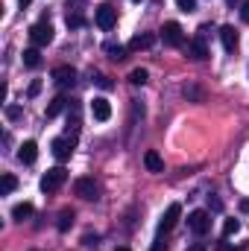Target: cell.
<instances>
[{
    "instance_id": "cell-1",
    "label": "cell",
    "mask_w": 249,
    "mask_h": 251,
    "mask_svg": "<svg viewBox=\"0 0 249 251\" xmlns=\"http://www.w3.org/2000/svg\"><path fill=\"white\" fill-rule=\"evenodd\" d=\"M30 41L35 44V47H47L50 41H53V24L44 18V21H38V24H32L30 26Z\"/></svg>"
},
{
    "instance_id": "cell-2",
    "label": "cell",
    "mask_w": 249,
    "mask_h": 251,
    "mask_svg": "<svg viewBox=\"0 0 249 251\" xmlns=\"http://www.w3.org/2000/svg\"><path fill=\"white\" fill-rule=\"evenodd\" d=\"M94 24H97L100 29H106V32H109V29L118 24V9H115L112 3H103V6H97V9H94Z\"/></svg>"
},
{
    "instance_id": "cell-3",
    "label": "cell",
    "mask_w": 249,
    "mask_h": 251,
    "mask_svg": "<svg viewBox=\"0 0 249 251\" xmlns=\"http://www.w3.org/2000/svg\"><path fill=\"white\" fill-rule=\"evenodd\" d=\"M161 41H164L167 47H182V44H185V29H182L176 21H167V24L161 26Z\"/></svg>"
},
{
    "instance_id": "cell-4",
    "label": "cell",
    "mask_w": 249,
    "mask_h": 251,
    "mask_svg": "<svg viewBox=\"0 0 249 251\" xmlns=\"http://www.w3.org/2000/svg\"><path fill=\"white\" fill-rule=\"evenodd\" d=\"M64 181H67V170H64V167H53V170L44 173V178H41V190H44V193H56Z\"/></svg>"
},
{
    "instance_id": "cell-5",
    "label": "cell",
    "mask_w": 249,
    "mask_h": 251,
    "mask_svg": "<svg viewBox=\"0 0 249 251\" xmlns=\"http://www.w3.org/2000/svg\"><path fill=\"white\" fill-rule=\"evenodd\" d=\"M187 228H190L196 237H205V234L211 231V216H208V210H193V213L187 216Z\"/></svg>"
},
{
    "instance_id": "cell-6",
    "label": "cell",
    "mask_w": 249,
    "mask_h": 251,
    "mask_svg": "<svg viewBox=\"0 0 249 251\" xmlns=\"http://www.w3.org/2000/svg\"><path fill=\"white\" fill-rule=\"evenodd\" d=\"M73 137H56L53 143H50V152H53V158L64 164V161H70V155H73Z\"/></svg>"
},
{
    "instance_id": "cell-7",
    "label": "cell",
    "mask_w": 249,
    "mask_h": 251,
    "mask_svg": "<svg viewBox=\"0 0 249 251\" xmlns=\"http://www.w3.org/2000/svg\"><path fill=\"white\" fill-rule=\"evenodd\" d=\"M73 193H76L79 199H85V201H94V199L100 196V187H97L94 178H76V181H73Z\"/></svg>"
},
{
    "instance_id": "cell-8",
    "label": "cell",
    "mask_w": 249,
    "mask_h": 251,
    "mask_svg": "<svg viewBox=\"0 0 249 251\" xmlns=\"http://www.w3.org/2000/svg\"><path fill=\"white\" fill-rule=\"evenodd\" d=\"M179 216H182V207L173 201V204L164 210V216H161V222H158V231H161V234L173 231V228H176V222H179Z\"/></svg>"
},
{
    "instance_id": "cell-9",
    "label": "cell",
    "mask_w": 249,
    "mask_h": 251,
    "mask_svg": "<svg viewBox=\"0 0 249 251\" xmlns=\"http://www.w3.org/2000/svg\"><path fill=\"white\" fill-rule=\"evenodd\" d=\"M53 82H56L59 88H70V85L76 82V70H73V67H67V64L56 67V70H53Z\"/></svg>"
},
{
    "instance_id": "cell-10",
    "label": "cell",
    "mask_w": 249,
    "mask_h": 251,
    "mask_svg": "<svg viewBox=\"0 0 249 251\" xmlns=\"http://www.w3.org/2000/svg\"><path fill=\"white\" fill-rule=\"evenodd\" d=\"M220 41H223L226 53H235V50H238V32H235V26H232V24L220 26Z\"/></svg>"
},
{
    "instance_id": "cell-11",
    "label": "cell",
    "mask_w": 249,
    "mask_h": 251,
    "mask_svg": "<svg viewBox=\"0 0 249 251\" xmlns=\"http://www.w3.org/2000/svg\"><path fill=\"white\" fill-rule=\"evenodd\" d=\"M91 114H94V120H100V123H106V120L112 117V105H109V100H103V97H97V100L91 102Z\"/></svg>"
},
{
    "instance_id": "cell-12",
    "label": "cell",
    "mask_w": 249,
    "mask_h": 251,
    "mask_svg": "<svg viewBox=\"0 0 249 251\" xmlns=\"http://www.w3.org/2000/svg\"><path fill=\"white\" fill-rule=\"evenodd\" d=\"M35 158H38V146H35V140H24L21 149H18V161H21V164H35Z\"/></svg>"
},
{
    "instance_id": "cell-13",
    "label": "cell",
    "mask_w": 249,
    "mask_h": 251,
    "mask_svg": "<svg viewBox=\"0 0 249 251\" xmlns=\"http://www.w3.org/2000/svg\"><path fill=\"white\" fill-rule=\"evenodd\" d=\"M187 56H190L193 62H202V59H208V47H205L202 35H196V38L187 44Z\"/></svg>"
},
{
    "instance_id": "cell-14",
    "label": "cell",
    "mask_w": 249,
    "mask_h": 251,
    "mask_svg": "<svg viewBox=\"0 0 249 251\" xmlns=\"http://www.w3.org/2000/svg\"><path fill=\"white\" fill-rule=\"evenodd\" d=\"M153 44H156V35H153V32H141V35H135V38L129 41V50L138 53V50H150Z\"/></svg>"
},
{
    "instance_id": "cell-15",
    "label": "cell",
    "mask_w": 249,
    "mask_h": 251,
    "mask_svg": "<svg viewBox=\"0 0 249 251\" xmlns=\"http://www.w3.org/2000/svg\"><path fill=\"white\" fill-rule=\"evenodd\" d=\"M144 167H147L150 173H164V161H161V155H158L156 149L144 152Z\"/></svg>"
},
{
    "instance_id": "cell-16",
    "label": "cell",
    "mask_w": 249,
    "mask_h": 251,
    "mask_svg": "<svg viewBox=\"0 0 249 251\" xmlns=\"http://www.w3.org/2000/svg\"><path fill=\"white\" fill-rule=\"evenodd\" d=\"M67 105H70V102H67L64 97H56V100H53V102L47 105V111H44V117H47V120H53V117H59V114H62V111L67 108Z\"/></svg>"
},
{
    "instance_id": "cell-17",
    "label": "cell",
    "mask_w": 249,
    "mask_h": 251,
    "mask_svg": "<svg viewBox=\"0 0 249 251\" xmlns=\"http://www.w3.org/2000/svg\"><path fill=\"white\" fill-rule=\"evenodd\" d=\"M32 213H35V207H32L30 201H21V204H15V207H12V219H18V222L30 219Z\"/></svg>"
},
{
    "instance_id": "cell-18",
    "label": "cell",
    "mask_w": 249,
    "mask_h": 251,
    "mask_svg": "<svg viewBox=\"0 0 249 251\" xmlns=\"http://www.w3.org/2000/svg\"><path fill=\"white\" fill-rule=\"evenodd\" d=\"M24 67H30V70L41 67V53H38V47H30V50H24Z\"/></svg>"
},
{
    "instance_id": "cell-19",
    "label": "cell",
    "mask_w": 249,
    "mask_h": 251,
    "mask_svg": "<svg viewBox=\"0 0 249 251\" xmlns=\"http://www.w3.org/2000/svg\"><path fill=\"white\" fill-rule=\"evenodd\" d=\"M64 24L70 26V29H79V26H85V15L76 9V12H67V18H64Z\"/></svg>"
},
{
    "instance_id": "cell-20",
    "label": "cell",
    "mask_w": 249,
    "mask_h": 251,
    "mask_svg": "<svg viewBox=\"0 0 249 251\" xmlns=\"http://www.w3.org/2000/svg\"><path fill=\"white\" fill-rule=\"evenodd\" d=\"M15 187H18V178L6 173V176L0 178V196H9V193H12V190H15Z\"/></svg>"
},
{
    "instance_id": "cell-21",
    "label": "cell",
    "mask_w": 249,
    "mask_h": 251,
    "mask_svg": "<svg viewBox=\"0 0 249 251\" xmlns=\"http://www.w3.org/2000/svg\"><path fill=\"white\" fill-rule=\"evenodd\" d=\"M147 79H150V73H147L144 67H135V70L129 73V82H132V85H144Z\"/></svg>"
},
{
    "instance_id": "cell-22",
    "label": "cell",
    "mask_w": 249,
    "mask_h": 251,
    "mask_svg": "<svg viewBox=\"0 0 249 251\" xmlns=\"http://www.w3.org/2000/svg\"><path fill=\"white\" fill-rule=\"evenodd\" d=\"M238 231H241V222L238 219H226L223 222V237H235Z\"/></svg>"
},
{
    "instance_id": "cell-23",
    "label": "cell",
    "mask_w": 249,
    "mask_h": 251,
    "mask_svg": "<svg viewBox=\"0 0 249 251\" xmlns=\"http://www.w3.org/2000/svg\"><path fill=\"white\" fill-rule=\"evenodd\" d=\"M56 225H59V231H67V228L73 225V210H62V213H59V222H56Z\"/></svg>"
},
{
    "instance_id": "cell-24",
    "label": "cell",
    "mask_w": 249,
    "mask_h": 251,
    "mask_svg": "<svg viewBox=\"0 0 249 251\" xmlns=\"http://www.w3.org/2000/svg\"><path fill=\"white\" fill-rule=\"evenodd\" d=\"M91 79H94V85H100L103 91H112V88H115V82H112L109 76H103V73H94Z\"/></svg>"
},
{
    "instance_id": "cell-25",
    "label": "cell",
    "mask_w": 249,
    "mask_h": 251,
    "mask_svg": "<svg viewBox=\"0 0 249 251\" xmlns=\"http://www.w3.org/2000/svg\"><path fill=\"white\" fill-rule=\"evenodd\" d=\"M182 94H185L187 100H196V102H202V91H199L196 85H185V88H182Z\"/></svg>"
},
{
    "instance_id": "cell-26",
    "label": "cell",
    "mask_w": 249,
    "mask_h": 251,
    "mask_svg": "<svg viewBox=\"0 0 249 251\" xmlns=\"http://www.w3.org/2000/svg\"><path fill=\"white\" fill-rule=\"evenodd\" d=\"M106 53H109V56H112L115 62L126 59V56H124V47H121V44H106Z\"/></svg>"
},
{
    "instance_id": "cell-27",
    "label": "cell",
    "mask_w": 249,
    "mask_h": 251,
    "mask_svg": "<svg viewBox=\"0 0 249 251\" xmlns=\"http://www.w3.org/2000/svg\"><path fill=\"white\" fill-rule=\"evenodd\" d=\"M21 114H24L21 105H6V117H9V120H21Z\"/></svg>"
},
{
    "instance_id": "cell-28",
    "label": "cell",
    "mask_w": 249,
    "mask_h": 251,
    "mask_svg": "<svg viewBox=\"0 0 249 251\" xmlns=\"http://www.w3.org/2000/svg\"><path fill=\"white\" fill-rule=\"evenodd\" d=\"M176 6H179L182 12H193V9H196V0H176Z\"/></svg>"
},
{
    "instance_id": "cell-29",
    "label": "cell",
    "mask_w": 249,
    "mask_h": 251,
    "mask_svg": "<svg viewBox=\"0 0 249 251\" xmlns=\"http://www.w3.org/2000/svg\"><path fill=\"white\" fill-rule=\"evenodd\" d=\"M208 207H211V210H223V201H220L217 196H208Z\"/></svg>"
},
{
    "instance_id": "cell-30",
    "label": "cell",
    "mask_w": 249,
    "mask_h": 251,
    "mask_svg": "<svg viewBox=\"0 0 249 251\" xmlns=\"http://www.w3.org/2000/svg\"><path fill=\"white\" fill-rule=\"evenodd\" d=\"M241 21H244V24H249V0L241 6Z\"/></svg>"
},
{
    "instance_id": "cell-31",
    "label": "cell",
    "mask_w": 249,
    "mask_h": 251,
    "mask_svg": "<svg viewBox=\"0 0 249 251\" xmlns=\"http://www.w3.org/2000/svg\"><path fill=\"white\" fill-rule=\"evenodd\" d=\"M38 91H41V82H32L30 85V97H38Z\"/></svg>"
},
{
    "instance_id": "cell-32",
    "label": "cell",
    "mask_w": 249,
    "mask_h": 251,
    "mask_svg": "<svg viewBox=\"0 0 249 251\" xmlns=\"http://www.w3.org/2000/svg\"><path fill=\"white\" fill-rule=\"evenodd\" d=\"M185 251H208V249H205V243H193V246H187Z\"/></svg>"
},
{
    "instance_id": "cell-33",
    "label": "cell",
    "mask_w": 249,
    "mask_h": 251,
    "mask_svg": "<svg viewBox=\"0 0 249 251\" xmlns=\"http://www.w3.org/2000/svg\"><path fill=\"white\" fill-rule=\"evenodd\" d=\"M150 251H167V243H161V240H158V243H153V249Z\"/></svg>"
},
{
    "instance_id": "cell-34",
    "label": "cell",
    "mask_w": 249,
    "mask_h": 251,
    "mask_svg": "<svg viewBox=\"0 0 249 251\" xmlns=\"http://www.w3.org/2000/svg\"><path fill=\"white\" fill-rule=\"evenodd\" d=\"M79 3H85V0H67V9H70V12H76V6H79Z\"/></svg>"
},
{
    "instance_id": "cell-35",
    "label": "cell",
    "mask_w": 249,
    "mask_h": 251,
    "mask_svg": "<svg viewBox=\"0 0 249 251\" xmlns=\"http://www.w3.org/2000/svg\"><path fill=\"white\" fill-rule=\"evenodd\" d=\"M217 251H235V249H232L229 243H220V246H217Z\"/></svg>"
},
{
    "instance_id": "cell-36",
    "label": "cell",
    "mask_w": 249,
    "mask_h": 251,
    "mask_svg": "<svg viewBox=\"0 0 249 251\" xmlns=\"http://www.w3.org/2000/svg\"><path fill=\"white\" fill-rule=\"evenodd\" d=\"M241 210H244V213H249V199H244V201H241Z\"/></svg>"
},
{
    "instance_id": "cell-37",
    "label": "cell",
    "mask_w": 249,
    "mask_h": 251,
    "mask_svg": "<svg viewBox=\"0 0 249 251\" xmlns=\"http://www.w3.org/2000/svg\"><path fill=\"white\" fill-rule=\"evenodd\" d=\"M18 3H21V9H27V6H30L32 0H18Z\"/></svg>"
},
{
    "instance_id": "cell-38",
    "label": "cell",
    "mask_w": 249,
    "mask_h": 251,
    "mask_svg": "<svg viewBox=\"0 0 249 251\" xmlns=\"http://www.w3.org/2000/svg\"><path fill=\"white\" fill-rule=\"evenodd\" d=\"M226 3H229V6H238V3H241V0H226Z\"/></svg>"
},
{
    "instance_id": "cell-39",
    "label": "cell",
    "mask_w": 249,
    "mask_h": 251,
    "mask_svg": "<svg viewBox=\"0 0 249 251\" xmlns=\"http://www.w3.org/2000/svg\"><path fill=\"white\" fill-rule=\"evenodd\" d=\"M235 251H249V249H247V246H238V249H235Z\"/></svg>"
},
{
    "instance_id": "cell-40",
    "label": "cell",
    "mask_w": 249,
    "mask_h": 251,
    "mask_svg": "<svg viewBox=\"0 0 249 251\" xmlns=\"http://www.w3.org/2000/svg\"><path fill=\"white\" fill-rule=\"evenodd\" d=\"M115 251H129V249H126V246H121V249H115Z\"/></svg>"
},
{
    "instance_id": "cell-41",
    "label": "cell",
    "mask_w": 249,
    "mask_h": 251,
    "mask_svg": "<svg viewBox=\"0 0 249 251\" xmlns=\"http://www.w3.org/2000/svg\"><path fill=\"white\" fill-rule=\"evenodd\" d=\"M135 3H138V0H135Z\"/></svg>"
}]
</instances>
